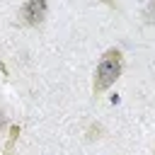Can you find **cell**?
Listing matches in <instances>:
<instances>
[{"mask_svg":"<svg viewBox=\"0 0 155 155\" xmlns=\"http://www.w3.org/2000/svg\"><path fill=\"white\" fill-rule=\"evenodd\" d=\"M46 10H48L46 0H27V2L22 5V19H24V24L39 27V24L46 19Z\"/></svg>","mask_w":155,"mask_h":155,"instance_id":"obj_2","label":"cell"},{"mask_svg":"<svg viewBox=\"0 0 155 155\" xmlns=\"http://www.w3.org/2000/svg\"><path fill=\"white\" fill-rule=\"evenodd\" d=\"M17 138H19V126L12 124V126H10V138H7V145H5V155H12V153H15Z\"/></svg>","mask_w":155,"mask_h":155,"instance_id":"obj_3","label":"cell"},{"mask_svg":"<svg viewBox=\"0 0 155 155\" xmlns=\"http://www.w3.org/2000/svg\"><path fill=\"white\" fill-rule=\"evenodd\" d=\"M153 15H155V0H150V5H148V12H145V17H148V22L153 19Z\"/></svg>","mask_w":155,"mask_h":155,"instance_id":"obj_4","label":"cell"},{"mask_svg":"<svg viewBox=\"0 0 155 155\" xmlns=\"http://www.w3.org/2000/svg\"><path fill=\"white\" fill-rule=\"evenodd\" d=\"M2 126H5V116H2V111H0V131H2Z\"/></svg>","mask_w":155,"mask_h":155,"instance_id":"obj_6","label":"cell"},{"mask_svg":"<svg viewBox=\"0 0 155 155\" xmlns=\"http://www.w3.org/2000/svg\"><path fill=\"white\" fill-rule=\"evenodd\" d=\"M102 2H104V5H109V7H114V5H116V0H102Z\"/></svg>","mask_w":155,"mask_h":155,"instance_id":"obj_5","label":"cell"},{"mask_svg":"<svg viewBox=\"0 0 155 155\" xmlns=\"http://www.w3.org/2000/svg\"><path fill=\"white\" fill-rule=\"evenodd\" d=\"M121 65H124L121 51H119V48H109V51L102 56V61L97 63L92 92H94V94H102L104 90H109V87L119 80V75H121Z\"/></svg>","mask_w":155,"mask_h":155,"instance_id":"obj_1","label":"cell"}]
</instances>
